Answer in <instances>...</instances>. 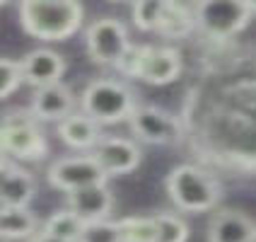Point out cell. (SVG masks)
<instances>
[{
  "instance_id": "obj_25",
  "label": "cell",
  "mask_w": 256,
  "mask_h": 242,
  "mask_svg": "<svg viewBox=\"0 0 256 242\" xmlns=\"http://www.w3.org/2000/svg\"><path fill=\"white\" fill-rule=\"evenodd\" d=\"M29 242H63V240H58V237H51V235H46V232H36L34 237Z\"/></svg>"
},
{
  "instance_id": "obj_27",
  "label": "cell",
  "mask_w": 256,
  "mask_h": 242,
  "mask_svg": "<svg viewBox=\"0 0 256 242\" xmlns=\"http://www.w3.org/2000/svg\"><path fill=\"white\" fill-rule=\"evenodd\" d=\"M249 8H252V13L256 15V0H249Z\"/></svg>"
},
{
  "instance_id": "obj_17",
  "label": "cell",
  "mask_w": 256,
  "mask_h": 242,
  "mask_svg": "<svg viewBox=\"0 0 256 242\" xmlns=\"http://www.w3.org/2000/svg\"><path fill=\"white\" fill-rule=\"evenodd\" d=\"M196 29L194 25V10L184 5V3H174V0H164V8L160 15V25L157 32L164 39H184Z\"/></svg>"
},
{
  "instance_id": "obj_9",
  "label": "cell",
  "mask_w": 256,
  "mask_h": 242,
  "mask_svg": "<svg viewBox=\"0 0 256 242\" xmlns=\"http://www.w3.org/2000/svg\"><path fill=\"white\" fill-rule=\"evenodd\" d=\"M48 184L70 194L78 189H85L92 184H106V174L100 170L92 155H75L60 157L48 167Z\"/></svg>"
},
{
  "instance_id": "obj_24",
  "label": "cell",
  "mask_w": 256,
  "mask_h": 242,
  "mask_svg": "<svg viewBox=\"0 0 256 242\" xmlns=\"http://www.w3.org/2000/svg\"><path fill=\"white\" fill-rule=\"evenodd\" d=\"M22 85V71H20V61L10 58H0V100L10 97L17 87Z\"/></svg>"
},
{
  "instance_id": "obj_14",
  "label": "cell",
  "mask_w": 256,
  "mask_h": 242,
  "mask_svg": "<svg viewBox=\"0 0 256 242\" xmlns=\"http://www.w3.org/2000/svg\"><path fill=\"white\" fill-rule=\"evenodd\" d=\"M256 223L242 211L220 208L208 223V242H249Z\"/></svg>"
},
{
  "instance_id": "obj_16",
  "label": "cell",
  "mask_w": 256,
  "mask_h": 242,
  "mask_svg": "<svg viewBox=\"0 0 256 242\" xmlns=\"http://www.w3.org/2000/svg\"><path fill=\"white\" fill-rule=\"evenodd\" d=\"M34 194H36V182L27 170L10 165L8 172L0 177V206L27 208Z\"/></svg>"
},
{
  "instance_id": "obj_5",
  "label": "cell",
  "mask_w": 256,
  "mask_h": 242,
  "mask_svg": "<svg viewBox=\"0 0 256 242\" xmlns=\"http://www.w3.org/2000/svg\"><path fill=\"white\" fill-rule=\"evenodd\" d=\"M184 68L182 54L172 46H130L116 71L148 85H170Z\"/></svg>"
},
{
  "instance_id": "obj_2",
  "label": "cell",
  "mask_w": 256,
  "mask_h": 242,
  "mask_svg": "<svg viewBox=\"0 0 256 242\" xmlns=\"http://www.w3.org/2000/svg\"><path fill=\"white\" fill-rule=\"evenodd\" d=\"M167 194L184 213L215 211L222 199V189L206 170L196 165H179L167 174Z\"/></svg>"
},
{
  "instance_id": "obj_23",
  "label": "cell",
  "mask_w": 256,
  "mask_h": 242,
  "mask_svg": "<svg viewBox=\"0 0 256 242\" xmlns=\"http://www.w3.org/2000/svg\"><path fill=\"white\" fill-rule=\"evenodd\" d=\"M164 0H138L133 5V22L140 32H157Z\"/></svg>"
},
{
  "instance_id": "obj_28",
  "label": "cell",
  "mask_w": 256,
  "mask_h": 242,
  "mask_svg": "<svg viewBox=\"0 0 256 242\" xmlns=\"http://www.w3.org/2000/svg\"><path fill=\"white\" fill-rule=\"evenodd\" d=\"M249 242H256V230H254V235H252V237H249Z\"/></svg>"
},
{
  "instance_id": "obj_8",
  "label": "cell",
  "mask_w": 256,
  "mask_h": 242,
  "mask_svg": "<svg viewBox=\"0 0 256 242\" xmlns=\"http://www.w3.org/2000/svg\"><path fill=\"white\" fill-rule=\"evenodd\" d=\"M130 131L150 145H176L184 138V126L174 114L152 107V104H138L128 119Z\"/></svg>"
},
{
  "instance_id": "obj_26",
  "label": "cell",
  "mask_w": 256,
  "mask_h": 242,
  "mask_svg": "<svg viewBox=\"0 0 256 242\" xmlns=\"http://www.w3.org/2000/svg\"><path fill=\"white\" fill-rule=\"evenodd\" d=\"M10 165H12V162H8V157L0 153V177H2V174L8 172V167H10Z\"/></svg>"
},
{
  "instance_id": "obj_12",
  "label": "cell",
  "mask_w": 256,
  "mask_h": 242,
  "mask_svg": "<svg viewBox=\"0 0 256 242\" xmlns=\"http://www.w3.org/2000/svg\"><path fill=\"white\" fill-rule=\"evenodd\" d=\"M29 112L36 121H63L70 114H75V95L68 85L56 83V85L42 87L34 92Z\"/></svg>"
},
{
  "instance_id": "obj_29",
  "label": "cell",
  "mask_w": 256,
  "mask_h": 242,
  "mask_svg": "<svg viewBox=\"0 0 256 242\" xmlns=\"http://www.w3.org/2000/svg\"><path fill=\"white\" fill-rule=\"evenodd\" d=\"M0 8H5V3H2V0H0Z\"/></svg>"
},
{
  "instance_id": "obj_20",
  "label": "cell",
  "mask_w": 256,
  "mask_h": 242,
  "mask_svg": "<svg viewBox=\"0 0 256 242\" xmlns=\"http://www.w3.org/2000/svg\"><path fill=\"white\" fill-rule=\"evenodd\" d=\"M155 242H186L188 225L176 213H155Z\"/></svg>"
},
{
  "instance_id": "obj_11",
  "label": "cell",
  "mask_w": 256,
  "mask_h": 242,
  "mask_svg": "<svg viewBox=\"0 0 256 242\" xmlns=\"http://www.w3.org/2000/svg\"><path fill=\"white\" fill-rule=\"evenodd\" d=\"M66 68H68L66 58L58 51H51V49H34L20 61L22 83L36 87V90L60 83Z\"/></svg>"
},
{
  "instance_id": "obj_18",
  "label": "cell",
  "mask_w": 256,
  "mask_h": 242,
  "mask_svg": "<svg viewBox=\"0 0 256 242\" xmlns=\"http://www.w3.org/2000/svg\"><path fill=\"white\" fill-rule=\"evenodd\" d=\"M39 230V220L29 208L0 206V237L2 240H32Z\"/></svg>"
},
{
  "instance_id": "obj_3",
  "label": "cell",
  "mask_w": 256,
  "mask_h": 242,
  "mask_svg": "<svg viewBox=\"0 0 256 242\" xmlns=\"http://www.w3.org/2000/svg\"><path fill=\"white\" fill-rule=\"evenodd\" d=\"M80 107H82V114L97 121L100 126H112V124L128 121L133 109L138 107V102L126 83L100 78V80H92L82 90Z\"/></svg>"
},
{
  "instance_id": "obj_22",
  "label": "cell",
  "mask_w": 256,
  "mask_h": 242,
  "mask_svg": "<svg viewBox=\"0 0 256 242\" xmlns=\"http://www.w3.org/2000/svg\"><path fill=\"white\" fill-rule=\"evenodd\" d=\"M78 242H124L118 220H94V223H85L82 232Z\"/></svg>"
},
{
  "instance_id": "obj_19",
  "label": "cell",
  "mask_w": 256,
  "mask_h": 242,
  "mask_svg": "<svg viewBox=\"0 0 256 242\" xmlns=\"http://www.w3.org/2000/svg\"><path fill=\"white\" fill-rule=\"evenodd\" d=\"M82 220L78 218V215L72 213V211H56V213L51 215L46 223H44V230L46 235H51V237H58V240L63 242H78L80 237V232H82Z\"/></svg>"
},
{
  "instance_id": "obj_10",
  "label": "cell",
  "mask_w": 256,
  "mask_h": 242,
  "mask_svg": "<svg viewBox=\"0 0 256 242\" xmlns=\"http://www.w3.org/2000/svg\"><path fill=\"white\" fill-rule=\"evenodd\" d=\"M94 157V162L100 165V170L109 177L128 174L133 172L142 160V150L128 138H116V136H104L102 143L90 153Z\"/></svg>"
},
{
  "instance_id": "obj_7",
  "label": "cell",
  "mask_w": 256,
  "mask_h": 242,
  "mask_svg": "<svg viewBox=\"0 0 256 242\" xmlns=\"http://www.w3.org/2000/svg\"><path fill=\"white\" fill-rule=\"evenodd\" d=\"M85 46L97 66L118 68L133 44L128 42V29L116 17H100L85 32Z\"/></svg>"
},
{
  "instance_id": "obj_21",
  "label": "cell",
  "mask_w": 256,
  "mask_h": 242,
  "mask_svg": "<svg viewBox=\"0 0 256 242\" xmlns=\"http://www.w3.org/2000/svg\"><path fill=\"white\" fill-rule=\"evenodd\" d=\"M124 242H155V218L152 215H128L118 220Z\"/></svg>"
},
{
  "instance_id": "obj_1",
  "label": "cell",
  "mask_w": 256,
  "mask_h": 242,
  "mask_svg": "<svg viewBox=\"0 0 256 242\" xmlns=\"http://www.w3.org/2000/svg\"><path fill=\"white\" fill-rule=\"evenodd\" d=\"M85 10L75 0H24L20 25L29 37L42 42H63L82 27Z\"/></svg>"
},
{
  "instance_id": "obj_13",
  "label": "cell",
  "mask_w": 256,
  "mask_h": 242,
  "mask_svg": "<svg viewBox=\"0 0 256 242\" xmlns=\"http://www.w3.org/2000/svg\"><path fill=\"white\" fill-rule=\"evenodd\" d=\"M68 211L78 215L82 223L106 220L114 211V194L106 184H92L68 194Z\"/></svg>"
},
{
  "instance_id": "obj_6",
  "label": "cell",
  "mask_w": 256,
  "mask_h": 242,
  "mask_svg": "<svg viewBox=\"0 0 256 242\" xmlns=\"http://www.w3.org/2000/svg\"><path fill=\"white\" fill-rule=\"evenodd\" d=\"M0 153L20 160H42L48 153L39 121L29 109H14L0 121Z\"/></svg>"
},
{
  "instance_id": "obj_15",
  "label": "cell",
  "mask_w": 256,
  "mask_h": 242,
  "mask_svg": "<svg viewBox=\"0 0 256 242\" xmlns=\"http://www.w3.org/2000/svg\"><path fill=\"white\" fill-rule=\"evenodd\" d=\"M58 136H60V141L66 143V145H70L75 150H94L102 143V138H104L100 124L92 121L82 112L63 119L58 124Z\"/></svg>"
},
{
  "instance_id": "obj_4",
  "label": "cell",
  "mask_w": 256,
  "mask_h": 242,
  "mask_svg": "<svg viewBox=\"0 0 256 242\" xmlns=\"http://www.w3.org/2000/svg\"><path fill=\"white\" fill-rule=\"evenodd\" d=\"M194 25L210 42H228L252 22L249 0H203L194 8Z\"/></svg>"
}]
</instances>
